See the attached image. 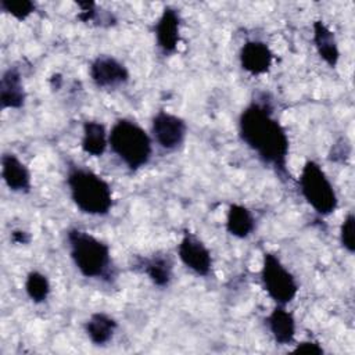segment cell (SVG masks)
<instances>
[{
	"instance_id": "obj_7",
	"label": "cell",
	"mask_w": 355,
	"mask_h": 355,
	"mask_svg": "<svg viewBox=\"0 0 355 355\" xmlns=\"http://www.w3.org/2000/svg\"><path fill=\"white\" fill-rule=\"evenodd\" d=\"M151 135L161 148L173 151L184 143L187 123L183 118L161 110L151 119Z\"/></svg>"
},
{
	"instance_id": "obj_16",
	"label": "cell",
	"mask_w": 355,
	"mask_h": 355,
	"mask_svg": "<svg viewBox=\"0 0 355 355\" xmlns=\"http://www.w3.org/2000/svg\"><path fill=\"white\" fill-rule=\"evenodd\" d=\"M140 269L157 287L169 286L173 276V263L165 254H154L153 257L144 258L139 263Z\"/></svg>"
},
{
	"instance_id": "obj_6",
	"label": "cell",
	"mask_w": 355,
	"mask_h": 355,
	"mask_svg": "<svg viewBox=\"0 0 355 355\" xmlns=\"http://www.w3.org/2000/svg\"><path fill=\"white\" fill-rule=\"evenodd\" d=\"M261 280L263 290L277 305L286 306L298 293V283L294 275L272 252H263Z\"/></svg>"
},
{
	"instance_id": "obj_13",
	"label": "cell",
	"mask_w": 355,
	"mask_h": 355,
	"mask_svg": "<svg viewBox=\"0 0 355 355\" xmlns=\"http://www.w3.org/2000/svg\"><path fill=\"white\" fill-rule=\"evenodd\" d=\"M25 98L26 93L19 69L17 67H8L0 79L1 108H21L25 104Z\"/></svg>"
},
{
	"instance_id": "obj_21",
	"label": "cell",
	"mask_w": 355,
	"mask_h": 355,
	"mask_svg": "<svg viewBox=\"0 0 355 355\" xmlns=\"http://www.w3.org/2000/svg\"><path fill=\"white\" fill-rule=\"evenodd\" d=\"M0 8L14 17L24 21L36 10V4L31 0H0Z\"/></svg>"
},
{
	"instance_id": "obj_15",
	"label": "cell",
	"mask_w": 355,
	"mask_h": 355,
	"mask_svg": "<svg viewBox=\"0 0 355 355\" xmlns=\"http://www.w3.org/2000/svg\"><path fill=\"white\" fill-rule=\"evenodd\" d=\"M312 29H313L312 40L319 57L329 67L334 68L340 60V50H338V43L334 36V32H331V29L323 21H315L312 25Z\"/></svg>"
},
{
	"instance_id": "obj_24",
	"label": "cell",
	"mask_w": 355,
	"mask_h": 355,
	"mask_svg": "<svg viewBox=\"0 0 355 355\" xmlns=\"http://www.w3.org/2000/svg\"><path fill=\"white\" fill-rule=\"evenodd\" d=\"M11 240L15 244H28L31 241V234L25 230H14L11 233Z\"/></svg>"
},
{
	"instance_id": "obj_11",
	"label": "cell",
	"mask_w": 355,
	"mask_h": 355,
	"mask_svg": "<svg viewBox=\"0 0 355 355\" xmlns=\"http://www.w3.org/2000/svg\"><path fill=\"white\" fill-rule=\"evenodd\" d=\"M240 65L251 75L266 73L273 62V53L261 40H248L240 50Z\"/></svg>"
},
{
	"instance_id": "obj_10",
	"label": "cell",
	"mask_w": 355,
	"mask_h": 355,
	"mask_svg": "<svg viewBox=\"0 0 355 355\" xmlns=\"http://www.w3.org/2000/svg\"><path fill=\"white\" fill-rule=\"evenodd\" d=\"M155 40L157 46L164 54H172L176 51L180 42V14L176 8L166 6L155 26Z\"/></svg>"
},
{
	"instance_id": "obj_8",
	"label": "cell",
	"mask_w": 355,
	"mask_h": 355,
	"mask_svg": "<svg viewBox=\"0 0 355 355\" xmlns=\"http://www.w3.org/2000/svg\"><path fill=\"white\" fill-rule=\"evenodd\" d=\"M182 263L198 276H208L212 269V257L207 245L193 233L184 232L178 245Z\"/></svg>"
},
{
	"instance_id": "obj_4",
	"label": "cell",
	"mask_w": 355,
	"mask_h": 355,
	"mask_svg": "<svg viewBox=\"0 0 355 355\" xmlns=\"http://www.w3.org/2000/svg\"><path fill=\"white\" fill-rule=\"evenodd\" d=\"M108 146L111 151L130 169L143 168L151 158L153 140L148 133L135 121L118 119L110 133Z\"/></svg>"
},
{
	"instance_id": "obj_2",
	"label": "cell",
	"mask_w": 355,
	"mask_h": 355,
	"mask_svg": "<svg viewBox=\"0 0 355 355\" xmlns=\"http://www.w3.org/2000/svg\"><path fill=\"white\" fill-rule=\"evenodd\" d=\"M67 186L71 200L80 212L104 216L111 211L114 204L111 186L92 169L71 165L67 172Z\"/></svg>"
},
{
	"instance_id": "obj_3",
	"label": "cell",
	"mask_w": 355,
	"mask_h": 355,
	"mask_svg": "<svg viewBox=\"0 0 355 355\" xmlns=\"http://www.w3.org/2000/svg\"><path fill=\"white\" fill-rule=\"evenodd\" d=\"M67 243L69 257L82 276L87 279H111L112 259L108 244L80 229H69L67 232Z\"/></svg>"
},
{
	"instance_id": "obj_19",
	"label": "cell",
	"mask_w": 355,
	"mask_h": 355,
	"mask_svg": "<svg viewBox=\"0 0 355 355\" xmlns=\"http://www.w3.org/2000/svg\"><path fill=\"white\" fill-rule=\"evenodd\" d=\"M254 229L255 218L252 212L241 204H232L226 215L227 233L237 239H245L254 232Z\"/></svg>"
},
{
	"instance_id": "obj_18",
	"label": "cell",
	"mask_w": 355,
	"mask_h": 355,
	"mask_svg": "<svg viewBox=\"0 0 355 355\" xmlns=\"http://www.w3.org/2000/svg\"><path fill=\"white\" fill-rule=\"evenodd\" d=\"M108 146V133L105 126L98 121H86L83 123L80 147L93 157H101Z\"/></svg>"
},
{
	"instance_id": "obj_1",
	"label": "cell",
	"mask_w": 355,
	"mask_h": 355,
	"mask_svg": "<svg viewBox=\"0 0 355 355\" xmlns=\"http://www.w3.org/2000/svg\"><path fill=\"white\" fill-rule=\"evenodd\" d=\"M239 135L241 141L265 165L272 166L282 180L291 178L287 171L288 136L280 122L273 116L270 105L259 101L250 103L240 114Z\"/></svg>"
},
{
	"instance_id": "obj_5",
	"label": "cell",
	"mask_w": 355,
	"mask_h": 355,
	"mask_svg": "<svg viewBox=\"0 0 355 355\" xmlns=\"http://www.w3.org/2000/svg\"><path fill=\"white\" fill-rule=\"evenodd\" d=\"M298 183L302 197L316 214L326 216L336 211L338 204L336 190L318 162L308 159L304 164Z\"/></svg>"
},
{
	"instance_id": "obj_22",
	"label": "cell",
	"mask_w": 355,
	"mask_h": 355,
	"mask_svg": "<svg viewBox=\"0 0 355 355\" xmlns=\"http://www.w3.org/2000/svg\"><path fill=\"white\" fill-rule=\"evenodd\" d=\"M354 223H355V216L352 212H348L340 226V243L349 254H354L355 251Z\"/></svg>"
},
{
	"instance_id": "obj_23",
	"label": "cell",
	"mask_w": 355,
	"mask_h": 355,
	"mask_svg": "<svg viewBox=\"0 0 355 355\" xmlns=\"http://www.w3.org/2000/svg\"><path fill=\"white\" fill-rule=\"evenodd\" d=\"M293 352L305 354V355H322L324 351H323L322 345L316 341H302L295 345Z\"/></svg>"
},
{
	"instance_id": "obj_12",
	"label": "cell",
	"mask_w": 355,
	"mask_h": 355,
	"mask_svg": "<svg viewBox=\"0 0 355 355\" xmlns=\"http://www.w3.org/2000/svg\"><path fill=\"white\" fill-rule=\"evenodd\" d=\"M1 178L6 186L15 193H29L32 187L28 166L12 153L1 155Z\"/></svg>"
},
{
	"instance_id": "obj_14",
	"label": "cell",
	"mask_w": 355,
	"mask_h": 355,
	"mask_svg": "<svg viewBox=\"0 0 355 355\" xmlns=\"http://www.w3.org/2000/svg\"><path fill=\"white\" fill-rule=\"evenodd\" d=\"M268 329L279 345H290L295 338V320L284 305H276L266 318Z\"/></svg>"
},
{
	"instance_id": "obj_17",
	"label": "cell",
	"mask_w": 355,
	"mask_h": 355,
	"mask_svg": "<svg viewBox=\"0 0 355 355\" xmlns=\"http://www.w3.org/2000/svg\"><path fill=\"white\" fill-rule=\"evenodd\" d=\"M118 323L104 312L92 313L85 322V331L94 345H105L115 334Z\"/></svg>"
},
{
	"instance_id": "obj_9",
	"label": "cell",
	"mask_w": 355,
	"mask_h": 355,
	"mask_svg": "<svg viewBox=\"0 0 355 355\" xmlns=\"http://www.w3.org/2000/svg\"><path fill=\"white\" fill-rule=\"evenodd\" d=\"M90 78L97 87L115 89L129 80V71L115 57L101 54L90 64Z\"/></svg>"
},
{
	"instance_id": "obj_20",
	"label": "cell",
	"mask_w": 355,
	"mask_h": 355,
	"mask_svg": "<svg viewBox=\"0 0 355 355\" xmlns=\"http://www.w3.org/2000/svg\"><path fill=\"white\" fill-rule=\"evenodd\" d=\"M50 290H51L50 282H49L47 276L43 275L42 272L32 270L26 275L25 291L33 302H36V304L44 302L50 294Z\"/></svg>"
}]
</instances>
